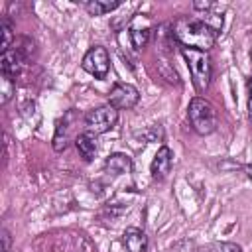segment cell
<instances>
[{
    "label": "cell",
    "mask_w": 252,
    "mask_h": 252,
    "mask_svg": "<svg viewBox=\"0 0 252 252\" xmlns=\"http://www.w3.org/2000/svg\"><path fill=\"white\" fill-rule=\"evenodd\" d=\"M248 118L252 120V79L248 81Z\"/></svg>",
    "instance_id": "20"
},
{
    "label": "cell",
    "mask_w": 252,
    "mask_h": 252,
    "mask_svg": "<svg viewBox=\"0 0 252 252\" xmlns=\"http://www.w3.org/2000/svg\"><path fill=\"white\" fill-rule=\"evenodd\" d=\"M152 28H154V22H152L150 14H134L132 16L130 26H128V35H130L134 49L146 47L150 33H152Z\"/></svg>",
    "instance_id": "7"
},
{
    "label": "cell",
    "mask_w": 252,
    "mask_h": 252,
    "mask_svg": "<svg viewBox=\"0 0 252 252\" xmlns=\"http://www.w3.org/2000/svg\"><path fill=\"white\" fill-rule=\"evenodd\" d=\"M122 246L126 252H146L148 250V236L140 228H126L122 232Z\"/></svg>",
    "instance_id": "11"
},
{
    "label": "cell",
    "mask_w": 252,
    "mask_h": 252,
    "mask_svg": "<svg viewBox=\"0 0 252 252\" xmlns=\"http://www.w3.org/2000/svg\"><path fill=\"white\" fill-rule=\"evenodd\" d=\"M75 118H77L75 110H67L63 114V118H59L55 122V134H53V150L55 152H63L69 146V142H71V128L75 124Z\"/></svg>",
    "instance_id": "8"
},
{
    "label": "cell",
    "mask_w": 252,
    "mask_h": 252,
    "mask_svg": "<svg viewBox=\"0 0 252 252\" xmlns=\"http://www.w3.org/2000/svg\"><path fill=\"white\" fill-rule=\"evenodd\" d=\"M138 100H140V93L130 83H114L108 93V104L114 106L116 110H130L138 104Z\"/></svg>",
    "instance_id": "6"
},
{
    "label": "cell",
    "mask_w": 252,
    "mask_h": 252,
    "mask_svg": "<svg viewBox=\"0 0 252 252\" xmlns=\"http://www.w3.org/2000/svg\"><path fill=\"white\" fill-rule=\"evenodd\" d=\"M0 30H2V51H8L10 49V43H12V26H10V22L8 20H2L0 22Z\"/></svg>",
    "instance_id": "15"
},
{
    "label": "cell",
    "mask_w": 252,
    "mask_h": 252,
    "mask_svg": "<svg viewBox=\"0 0 252 252\" xmlns=\"http://www.w3.org/2000/svg\"><path fill=\"white\" fill-rule=\"evenodd\" d=\"M2 242H4L2 252H8V250H10V232H8L6 228H2Z\"/></svg>",
    "instance_id": "19"
},
{
    "label": "cell",
    "mask_w": 252,
    "mask_h": 252,
    "mask_svg": "<svg viewBox=\"0 0 252 252\" xmlns=\"http://www.w3.org/2000/svg\"><path fill=\"white\" fill-rule=\"evenodd\" d=\"M12 93H14V83H12V79H8V77L2 75V104H6V102L10 100Z\"/></svg>",
    "instance_id": "17"
},
{
    "label": "cell",
    "mask_w": 252,
    "mask_h": 252,
    "mask_svg": "<svg viewBox=\"0 0 252 252\" xmlns=\"http://www.w3.org/2000/svg\"><path fill=\"white\" fill-rule=\"evenodd\" d=\"M195 252H211V248H197Z\"/></svg>",
    "instance_id": "22"
},
{
    "label": "cell",
    "mask_w": 252,
    "mask_h": 252,
    "mask_svg": "<svg viewBox=\"0 0 252 252\" xmlns=\"http://www.w3.org/2000/svg\"><path fill=\"white\" fill-rule=\"evenodd\" d=\"M171 33H173V39L181 47H191L199 51H209L215 45L217 35H219L201 18H189V16L177 18L171 24Z\"/></svg>",
    "instance_id": "1"
},
{
    "label": "cell",
    "mask_w": 252,
    "mask_h": 252,
    "mask_svg": "<svg viewBox=\"0 0 252 252\" xmlns=\"http://www.w3.org/2000/svg\"><path fill=\"white\" fill-rule=\"evenodd\" d=\"M181 55L189 67L191 73V81L195 85V89L199 93H205L209 83H211V75H213V67H211V57L207 51H199V49H191V47H181Z\"/></svg>",
    "instance_id": "2"
},
{
    "label": "cell",
    "mask_w": 252,
    "mask_h": 252,
    "mask_svg": "<svg viewBox=\"0 0 252 252\" xmlns=\"http://www.w3.org/2000/svg\"><path fill=\"white\" fill-rule=\"evenodd\" d=\"M215 6H217V4H215V2H209V0H205V2H193V8H195V10H201L203 14L213 12Z\"/></svg>",
    "instance_id": "18"
},
{
    "label": "cell",
    "mask_w": 252,
    "mask_h": 252,
    "mask_svg": "<svg viewBox=\"0 0 252 252\" xmlns=\"http://www.w3.org/2000/svg\"><path fill=\"white\" fill-rule=\"evenodd\" d=\"M81 67L93 75L94 79H104L108 69H110V57H108V51L102 47V45H93L85 57H83V63Z\"/></svg>",
    "instance_id": "5"
},
{
    "label": "cell",
    "mask_w": 252,
    "mask_h": 252,
    "mask_svg": "<svg viewBox=\"0 0 252 252\" xmlns=\"http://www.w3.org/2000/svg\"><path fill=\"white\" fill-rule=\"evenodd\" d=\"M246 175H248V177L252 179V161H250V163L246 165Z\"/></svg>",
    "instance_id": "21"
},
{
    "label": "cell",
    "mask_w": 252,
    "mask_h": 252,
    "mask_svg": "<svg viewBox=\"0 0 252 252\" xmlns=\"http://www.w3.org/2000/svg\"><path fill=\"white\" fill-rule=\"evenodd\" d=\"M171 165H173V152L167 146H161L156 152V156H154V159L150 163V173H152V177L156 181H161L169 173Z\"/></svg>",
    "instance_id": "9"
},
{
    "label": "cell",
    "mask_w": 252,
    "mask_h": 252,
    "mask_svg": "<svg viewBox=\"0 0 252 252\" xmlns=\"http://www.w3.org/2000/svg\"><path fill=\"white\" fill-rule=\"evenodd\" d=\"M122 2L120 0H87L85 2V10L91 16H104L112 10H116Z\"/></svg>",
    "instance_id": "14"
},
{
    "label": "cell",
    "mask_w": 252,
    "mask_h": 252,
    "mask_svg": "<svg viewBox=\"0 0 252 252\" xmlns=\"http://www.w3.org/2000/svg\"><path fill=\"white\" fill-rule=\"evenodd\" d=\"M75 146L79 150V154L83 156V159L91 161L94 156H96V150H98V144H96V134L93 132H83L75 138Z\"/></svg>",
    "instance_id": "13"
},
{
    "label": "cell",
    "mask_w": 252,
    "mask_h": 252,
    "mask_svg": "<svg viewBox=\"0 0 252 252\" xmlns=\"http://www.w3.org/2000/svg\"><path fill=\"white\" fill-rule=\"evenodd\" d=\"M187 116H189V122H191V128L201 134V136H209L217 130V124H219V118H217V110L215 106L205 100L203 96H195L191 98L189 102V108H187Z\"/></svg>",
    "instance_id": "3"
},
{
    "label": "cell",
    "mask_w": 252,
    "mask_h": 252,
    "mask_svg": "<svg viewBox=\"0 0 252 252\" xmlns=\"http://www.w3.org/2000/svg\"><path fill=\"white\" fill-rule=\"evenodd\" d=\"M104 169L106 173L110 175H124V173H130L132 171V158L128 154H122V152H116V154H110L104 161Z\"/></svg>",
    "instance_id": "12"
},
{
    "label": "cell",
    "mask_w": 252,
    "mask_h": 252,
    "mask_svg": "<svg viewBox=\"0 0 252 252\" xmlns=\"http://www.w3.org/2000/svg\"><path fill=\"white\" fill-rule=\"evenodd\" d=\"M26 63V57L16 49V47H10L8 51H2V61H0V69H2V75L8 77V79H16V75H20L22 67Z\"/></svg>",
    "instance_id": "10"
},
{
    "label": "cell",
    "mask_w": 252,
    "mask_h": 252,
    "mask_svg": "<svg viewBox=\"0 0 252 252\" xmlns=\"http://www.w3.org/2000/svg\"><path fill=\"white\" fill-rule=\"evenodd\" d=\"M211 252H242V246L236 242H215Z\"/></svg>",
    "instance_id": "16"
},
{
    "label": "cell",
    "mask_w": 252,
    "mask_h": 252,
    "mask_svg": "<svg viewBox=\"0 0 252 252\" xmlns=\"http://www.w3.org/2000/svg\"><path fill=\"white\" fill-rule=\"evenodd\" d=\"M118 122V110L110 104H102V106H96L93 110H89L85 114V126L89 132L93 134H104L108 130H112Z\"/></svg>",
    "instance_id": "4"
}]
</instances>
